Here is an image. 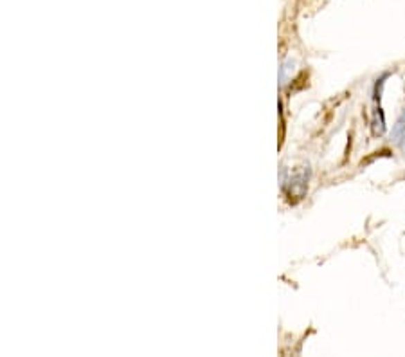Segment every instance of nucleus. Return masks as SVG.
<instances>
[{
    "mask_svg": "<svg viewBox=\"0 0 405 357\" xmlns=\"http://www.w3.org/2000/svg\"><path fill=\"white\" fill-rule=\"evenodd\" d=\"M283 188L290 195V200H299L305 197L306 190H308V170H299L294 173L288 181H283Z\"/></svg>",
    "mask_w": 405,
    "mask_h": 357,
    "instance_id": "nucleus-1",
    "label": "nucleus"
},
{
    "mask_svg": "<svg viewBox=\"0 0 405 357\" xmlns=\"http://www.w3.org/2000/svg\"><path fill=\"white\" fill-rule=\"evenodd\" d=\"M393 141H395L398 146H402V148L405 146V109L404 114H402V118L396 123L395 130H393Z\"/></svg>",
    "mask_w": 405,
    "mask_h": 357,
    "instance_id": "nucleus-2",
    "label": "nucleus"
}]
</instances>
